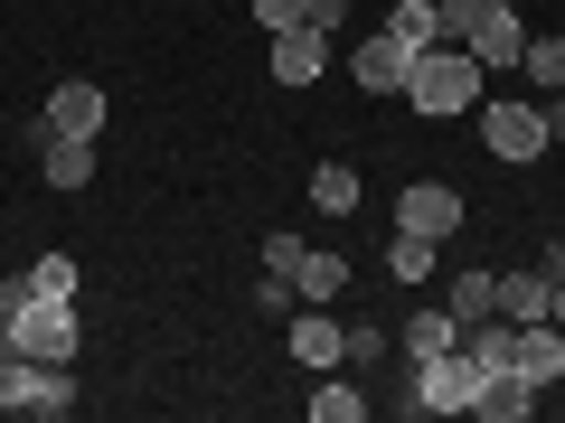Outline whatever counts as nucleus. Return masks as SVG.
I'll return each mask as SVG.
<instances>
[{
  "mask_svg": "<svg viewBox=\"0 0 565 423\" xmlns=\"http://www.w3.org/2000/svg\"><path fill=\"white\" fill-rule=\"evenodd\" d=\"M481 57H471V47H415V66H405V104H415V113H471V104H481Z\"/></svg>",
  "mask_w": 565,
  "mask_h": 423,
  "instance_id": "1",
  "label": "nucleus"
},
{
  "mask_svg": "<svg viewBox=\"0 0 565 423\" xmlns=\"http://www.w3.org/2000/svg\"><path fill=\"white\" fill-rule=\"evenodd\" d=\"M0 414H29V423L76 414V367H47V358H0Z\"/></svg>",
  "mask_w": 565,
  "mask_h": 423,
  "instance_id": "2",
  "label": "nucleus"
},
{
  "mask_svg": "<svg viewBox=\"0 0 565 423\" xmlns=\"http://www.w3.org/2000/svg\"><path fill=\"white\" fill-rule=\"evenodd\" d=\"M471 386H481V367L452 348V358H424L415 367V386H405V414L415 423H434V414H471Z\"/></svg>",
  "mask_w": 565,
  "mask_h": 423,
  "instance_id": "3",
  "label": "nucleus"
},
{
  "mask_svg": "<svg viewBox=\"0 0 565 423\" xmlns=\"http://www.w3.org/2000/svg\"><path fill=\"white\" fill-rule=\"evenodd\" d=\"M481 141L500 151V161H537L546 151V113L527 95H481Z\"/></svg>",
  "mask_w": 565,
  "mask_h": 423,
  "instance_id": "4",
  "label": "nucleus"
},
{
  "mask_svg": "<svg viewBox=\"0 0 565 423\" xmlns=\"http://www.w3.org/2000/svg\"><path fill=\"white\" fill-rule=\"evenodd\" d=\"M471 57H481V76H500V66H519L527 57V20L509 10V0H471Z\"/></svg>",
  "mask_w": 565,
  "mask_h": 423,
  "instance_id": "5",
  "label": "nucleus"
},
{
  "mask_svg": "<svg viewBox=\"0 0 565 423\" xmlns=\"http://www.w3.org/2000/svg\"><path fill=\"white\" fill-rule=\"evenodd\" d=\"M282 348L321 377V367H349V321H330V302H302V321H282Z\"/></svg>",
  "mask_w": 565,
  "mask_h": 423,
  "instance_id": "6",
  "label": "nucleus"
},
{
  "mask_svg": "<svg viewBox=\"0 0 565 423\" xmlns=\"http://www.w3.org/2000/svg\"><path fill=\"white\" fill-rule=\"evenodd\" d=\"M462 348V321H452V302H415L396 321V358L405 367H424V358H452Z\"/></svg>",
  "mask_w": 565,
  "mask_h": 423,
  "instance_id": "7",
  "label": "nucleus"
},
{
  "mask_svg": "<svg viewBox=\"0 0 565 423\" xmlns=\"http://www.w3.org/2000/svg\"><path fill=\"white\" fill-rule=\"evenodd\" d=\"M396 226H405V236H434V245H444V236H462V188L415 180V188L396 198Z\"/></svg>",
  "mask_w": 565,
  "mask_h": 423,
  "instance_id": "8",
  "label": "nucleus"
},
{
  "mask_svg": "<svg viewBox=\"0 0 565 423\" xmlns=\"http://www.w3.org/2000/svg\"><path fill=\"white\" fill-rule=\"evenodd\" d=\"M405 66H415V47H405L396 29H367V39L349 47V76H359L367 95H405Z\"/></svg>",
  "mask_w": 565,
  "mask_h": 423,
  "instance_id": "9",
  "label": "nucleus"
},
{
  "mask_svg": "<svg viewBox=\"0 0 565 423\" xmlns=\"http://www.w3.org/2000/svg\"><path fill=\"white\" fill-rule=\"evenodd\" d=\"M509 367H519V377L546 395V386L565 377V329H556V321H519V339H509Z\"/></svg>",
  "mask_w": 565,
  "mask_h": 423,
  "instance_id": "10",
  "label": "nucleus"
},
{
  "mask_svg": "<svg viewBox=\"0 0 565 423\" xmlns=\"http://www.w3.org/2000/svg\"><path fill=\"white\" fill-rule=\"evenodd\" d=\"M330 76V39L321 29H274V85H311Z\"/></svg>",
  "mask_w": 565,
  "mask_h": 423,
  "instance_id": "11",
  "label": "nucleus"
},
{
  "mask_svg": "<svg viewBox=\"0 0 565 423\" xmlns=\"http://www.w3.org/2000/svg\"><path fill=\"white\" fill-rule=\"evenodd\" d=\"M471 414H481V423H527V414H537V386H527L519 367H500V377L471 386Z\"/></svg>",
  "mask_w": 565,
  "mask_h": 423,
  "instance_id": "12",
  "label": "nucleus"
},
{
  "mask_svg": "<svg viewBox=\"0 0 565 423\" xmlns=\"http://www.w3.org/2000/svg\"><path fill=\"white\" fill-rule=\"evenodd\" d=\"M47 132H76V141H95V132H104V85L66 76L57 95H47Z\"/></svg>",
  "mask_w": 565,
  "mask_h": 423,
  "instance_id": "13",
  "label": "nucleus"
},
{
  "mask_svg": "<svg viewBox=\"0 0 565 423\" xmlns=\"http://www.w3.org/2000/svg\"><path fill=\"white\" fill-rule=\"evenodd\" d=\"M349 292V263L321 254V245H302V263H292V302H340Z\"/></svg>",
  "mask_w": 565,
  "mask_h": 423,
  "instance_id": "14",
  "label": "nucleus"
},
{
  "mask_svg": "<svg viewBox=\"0 0 565 423\" xmlns=\"http://www.w3.org/2000/svg\"><path fill=\"white\" fill-rule=\"evenodd\" d=\"M444 302H452V321H490V311H500V273H481V263H471V273L444 282Z\"/></svg>",
  "mask_w": 565,
  "mask_h": 423,
  "instance_id": "15",
  "label": "nucleus"
},
{
  "mask_svg": "<svg viewBox=\"0 0 565 423\" xmlns=\"http://www.w3.org/2000/svg\"><path fill=\"white\" fill-rule=\"evenodd\" d=\"M85 180H95V141L47 132V188H85Z\"/></svg>",
  "mask_w": 565,
  "mask_h": 423,
  "instance_id": "16",
  "label": "nucleus"
},
{
  "mask_svg": "<svg viewBox=\"0 0 565 423\" xmlns=\"http://www.w3.org/2000/svg\"><path fill=\"white\" fill-rule=\"evenodd\" d=\"M359 198H367V188H359V170H340V161H321V170H311V207H321V217H359Z\"/></svg>",
  "mask_w": 565,
  "mask_h": 423,
  "instance_id": "17",
  "label": "nucleus"
},
{
  "mask_svg": "<svg viewBox=\"0 0 565 423\" xmlns=\"http://www.w3.org/2000/svg\"><path fill=\"white\" fill-rule=\"evenodd\" d=\"M500 321H546V273H537V263L500 273Z\"/></svg>",
  "mask_w": 565,
  "mask_h": 423,
  "instance_id": "18",
  "label": "nucleus"
},
{
  "mask_svg": "<svg viewBox=\"0 0 565 423\" xmlns=\"http://www.w3.org/2000/svg\"><path fill=\"white\" fill-rule=\"evenodd\" d=\"M311 414H321V423H359V414H367L359 377H340V367H321V386H311Z\"/></svg>",
  "mask_w": 565,
  "mask_h": 423,
  "instance_id": "19",
  "label": "nucleus"
},
{
  "mask_svg": "<svg viewBox=\"0 0 565 423\" xmlns=\"http://www.w3.org/2000/svg\"><path fill=\"white\" fill-rule=\"evenodd\" d=\"M386 273H396V282H434V236H405V226H396V245H386Z\"/></svg>",
  "mask_w": 565,
  "mask_h": 423,
  "instance_id": "20",
  "label": "nucleus"
},
{
  "mask_svg": "<svg viewBox=\"0 0 565 423\" xmlns=\"http://www.w3.org/2000/svg\"><path fill=\"white\" fill-rule=\"evenodd\" d=\"M519 76H527V85H546V95H565V39H527Z\"/></svg>",
  "mask_w": 565,
  "mask_h": 423,
  "instance_id": "21",
  "label": "nucleus"
},
{
  "mask_svg": "<svg viewBox=\"0 0 565 423\" xmlns=\"http://www.w3.org/2000/svg\"><path fill=\"white\" fill-rule=\"evenodd\" d=\"M29 292H47V302H76V254H39V263H29Z\"/></svg>",
  "mask_w": 565,
  "mask_h": 423,
  "instance_id": "22",
  "label": "nucleus"
},
{
  "mask_svg": "<svg viewBox=\"0 0 565 423\" xmlns=\"http://www.w3.org/2000/svg\"><path fill=\"white\" fill-rule=\"evenodd\" d=\"M386 29H396L405 47H434V0H396V10H386Z\"/></svg>",
  "mask_w": 565,
  "mask_h": 423,
  "instance_id": "23",
  "label": "nucleus"
},
{
  "mask_svg": "<svg viewBox=\"0 0 565 423\" xmlns=\"http://www.w3.org/2000/svg\"><path fill=\"white\" fill-rule=\"evenodd\" d=\"M471 39V0H434V47H462Z\"/></svg>",
  "mask_w": 565,
  "mask_h": 423,
  "instance_id": "24",
  "label": "nucleus"
},
{
  "mask_svg": "<svg viewBox=\"0 0 565 423\" xmlns=\"http://www.w3.org/2000/svg\"><path fill=\"white\" fill-rule=\"evenodd\" d=\"M386 348H396V339H386V329H367V321H349V367H377Z\"/></svg>",
  "mask_w": 565,
  "mask_h": 423,
  "instance_id": "25",
  "label": "nucleus"
},
{
  "mask_svg": "<svg viewBox=\"0 0 565 423\" xmlns=\"http://www.w3.org/2000/svg\"><path fill=\"white\" fill-rule=\"evenodd\" d=\"M255 311H264V321H292V282L264 273V282H255Z\"/></svg>",
  "mask_w": 565,
  "mask_h": 423,
  "instance_id": "26",
  "label": "nucleus"
},
{
  "mask_svg": "<svg viewBox=\"0 0 565 423\" xmlns=\"http://www.w3.org/2000/svg\"><path fill=\"white\" fill-rule=\"evenodd\" d=\"M292 263H302V236H264V273L292 282Z\"/></svg>",
  "mask_w": 565,
  "mask_h": 423,
  "instance_id": "27",
  "label": "nucleus"
},
{
  "mask_svg": "<svg viewBox=\"0 0 565 423\" xmlns=\"http://www.w3.org/2000/svg\"><path fill=\"white\" fill-rule=\"evenodd\" d=\"M255 20H264V39L274 29H302V0H255Z\"/></svg>",
  "mask_w": 565,
  "mask_h": 423,
  "instance_id": "28",
  "label": "nucleus"
},
{
  "mask_svg": "<svg viewBox=\"0 0 565 423\" xmlns=\"http://www.w3.org/2000/svg\"><path fill=\"white\" fill-rule=\"evenodd\" d=\"M340 20H349V0H302V29H321V39H330Z\"/></svg>",
  "mask_w": 565,
  "mask_h": 423,
  "instance_id": "29",
  "label": "nucleus"
},
{
  "mask_svg": "<svg viewBox=\"0 0 565 423\" xmlns=\"http://www.w3.org/2000/svg\"><path fill=\"white\" fill-rule=\"evenodd\" d=\"M546 321L565 329V273H546Z\"/></svg>",
  "mask_w": 565,
  "mask_h": 423,
  "instance_id": "30",
  "label": "nucleus"
},
{
  "mask_svg": "<svg viewBox=\"0 0 565 423\" xmlns=\"http://www.w3.org/2000/svg\"><path fill=\"white\" fill-rule=\"evenodd\" d=\"M537 113H546V141H565V95H546Z\"/></svg>",
  "mask_w": 565,
  "mask_h": 423,
  "instance_id": "31",
  "label": "nucleus"
}]
</instances>
